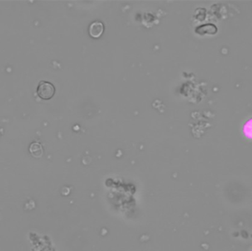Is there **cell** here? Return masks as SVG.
I'll return each instance as SVG.
<instances>
[{
  "label": "cell",
  "mask_w": 252,
  "mask_h": 251,
  "mask_svg": "<svg viewBox=\"0 0 252 251\" xmlns=\"http://www.w3.org/2000/svg\"><path fill=\"white\" fill-rule=\"evenodd\" d=\"M55 87L50 82L41 81L37 88V94L43 100H50L55 94Z\"/></svg>",
  "instance_id": "1"
},
{
  "label": "cell",
  "mask_w": 252,
  "mask_h": 251,
  "mask_svg": "<svg viewBox=\"0 0 252 251\" xmlns=\"http://www.w3.org/2000/svg\"><path fill=\"white\" fill-rule=\"evenodd\" d=\"M104 31V25L101 21H96L91 23V25L90 26V36L93 38H99L100 36L102 35Z\"/></svg>",
  "instance_id": "2"
},
{
  "label": "cell",
  "mask_w": 252,
  "mask_h": 251,
  "mask_svg": "<svg viewBox=\"0 0 252 251\" xmlns=\"http://www.w3.org/2000/svg\"><path fill=\"white\" fill-rule=\"evenodd\" d=\"M243 132L246 137L252 139V119L249 120L243 127Z\"/></svg>",
  "instance_id": "3"
}]
</instances>
